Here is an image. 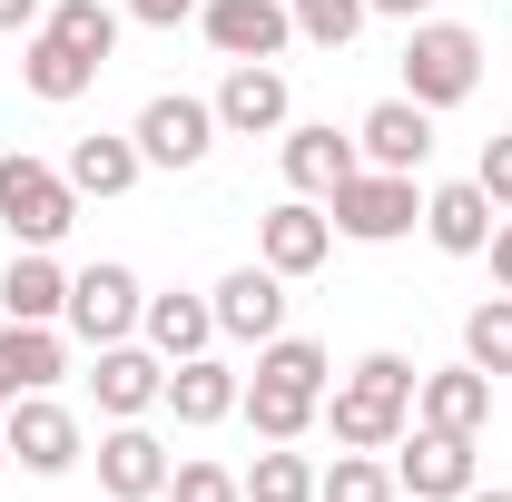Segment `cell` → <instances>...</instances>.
<instances>
[{
    "label": "cell",
    "mask_w": 512,
    "mask_h": 502,
    "mask_svg": "<svg viewBox=\"0 0 512 502\" xmlns=\"http://www.w3.org/2000/svg\"><path fill=\"white\" fill-rule=\"evenodd\" d=\"M414 384H424V365L394 355V345L355 355L345 375L325 384V424H335V443H345V453H394L404 424H414Z\"/></svg>",
    "instance_id": "1"
},
{
    "label": "cell",
    "mask_w": 512,
    "mask_h": 502,
    "mask_svg": "<svg viewBox=\"0 0 512 502\" xmlns=\"http://www.w3.org/2000/svg\"><path fill=\"white\" fill-rule=\"evenodd\" d=\"M69 227H79V188H69V168L10 148V158H0V237H10V247H60Z\"/></svg>",
    "instance_id": "2"
},
{
    "label": "cell",
    "mask_w": 512,
    "mask_h": 502,
    "mask_svg": "<svg viewBox=\"0 0 512 502\" xmlns=\"http://www.w3.org/2000/svg\"><path fill=\"white\" fill-rule=\"evenodd\" d=\"M473 89H483V30H463V20H414V30H404V99H424V109L444 119Z\"/></svg>",
    "instance_id": "3"
},
{
    "label": "cell",
    "mask_w": 512,
    "mask_h": 502,
    "mask_svg": "<svg viewBox=\"0 0 512 502\" xmlns=\"http://www.w3.org/2000/svg\"><path fill=\"white\" fill-rule=\"evenodd\" d=\"M325 217H335V237H355V247H394V237L424 227V188L394 178V168H355L345 188L325 197Z\"/></svg>",
    "instance_id": "4"
},
{
    "label": "cell",
    "mask_w": 512,
    "mask_h": 502,
    "mask_svg": "<svg viewBox=\"0 0 512 502\" xmlns=\"http://www.w3.org/2000/svg\"><path fill=\"white\" fill-rule=\"evenodd\" d=\"M473 443H483V434H444V424H404V443L384 453V463H394V493H404V502H463L473 483H483Z\"/></svg>",
    "instance_id": "5"
},
{
    "label": "cell",
    "mask_w": 512,
    "mask_h": 502,
    "mask_svg": "<svg viewBox=\"0 0 512 502\" xmlns=\"http://www.w3.org/2000/svg\"><path fill=\"white\" fill-rule=\"evenodd\" d=\"M0 443H10V473H40V483H60L69 463L89 453V434H79V414H69L60 394H10Z\"/></svg>",
    "instance_id": "6"
},
{
    "label": "cell",
    "mask_w": 512,
    "mask_h": 502,
    "mask_svg": "<svg viewBox=\"0 0 512 502\" xmlns=\"http://www.w3.org/2000/svg\"><path fill=\"white\" fill-rule=\"evenodd\" d=\"M138 306H148V286L128 276L119 256H99V266H79L69 276V345H128L138 335Z\"/></svg>",
    "instance_id": "7"
},
{
    "label": "cell",
    "mask_w": 512,
    "mask_h": 502,
    "mask_svg": "<svg viewBox=\"0 0 512 502\" xmlns=\"http://www.w3.org/2000/svg\"><path fill=\"white\" fill-rule=\"evenodd\" d=\"M128 138H138V158L148 168H197L227 128H217V99H188V89H158L138 119H128Z\"/></svg>",
    "instance_id": "8"
},
{
    "label": "cell",
    "mask_w": 512,
    "mask_h": 502,
    "mask_svg": "<svg viewBox=\"0 0 512 502\" xmlns=\"http://www.w3.org/2000/svg\"><path fill=\"white\" fill-rule=\"evenodd\" d=\"M158 394H168V355H158L148 335H128V345H89V404H99L109 424L158 414Z\"/></svg>",
    "instance_id": "9"
},
{
    "label": "cell",
    "mask_w": 512,
    "mask_h": 502,
    "mask_svg": "<svg viewBox=\"0 0 512 502\" xmlns=\"http://www.w3.org/2000/svg\"><path fill=\"white\" fill-rule=\"evenodd\" d=\"M207 306H217V345H276L286 335V276L256 256V266H227L217 286H207Z\"/></svg>",
    "instance_id": "10"
},
{
    "label": "cell",
    "mask_w": 512,
    "mask_h": 502,
    "mask_svg": "<svg viewBox=\"0 0 512 502\" xmlns=\"http://www.w3.org/2000/svg\"><path fill=\"white\" fill-rule=\"evenodd\" d=\"M276 168H286L296 197H335L365 168V148H355V128H335V119H286L276 128Z\"/></svg>",
    "instance_id": "11"
},
{
    "label": "cell",
    "mask_w": 512,
    "mask_h": 502,
    "mask_svg": "<svg viewBox=\"0 0 512 502\" xmlns=\"http://www.w3.org/2000/svg\"><path fill=\"white\" fill-rule=\"evenodd\" d=\"M256 256H266L286 286H296V276H316L325 256H335V217H325V197H296V188H286L266 217H256Z\"/></svg>",
    "instance_id": "12"
},
{
    "label": "cell",
    "mask_w": 512,
    "mask_h": 502,
    "mask_svg": "<svg viewBox=\"0 0 512 502\" xmlns=\"http://www.w3.org/2000/svg\"><path fill=\"white\" fill-rule=\"evenodd\" d=\"M197 30H207L217 60H286L296 50L286 0H197Z\"/></svg>",
    "instance_id": "13"
},
{
    "label": "cell",
    "mask_w": 512,
    "mask_h": 502,
    "mask_svg": "<svg viewBox=\"0 0 512 502\" xmlns=\"http://www.w3.org/2000/svg\"><path fill=\"white\" fill-rule=\"evenodd\" d=\"M286 119H296L286 69L276 60H227V79H217V128H227V138H276Z\"/></svg>",
    "instance_id": "14"
},
{
    "label": "cell",
    "mask_w": 512,
    "mask_h": 502,
    "mask_svg": "<svg viewBox=\"0 0 512 502\" xmlns=\"http://www.w3.org/2000/svg\"><path fill=\"white\" fill-rule=\"evenodd\" d=\"M355 148H365V168H394V178H424V158H434V109L424 99H375L365 119H355Z\"/></svg>",
    "instance_id": "15"
},
{
    "label": "cell",
    "mask_w": 512,
    "mask_h": 502,
    "mask_svg": "<svg viewBox=\"0 0 512 502\" xmlns=\"http://www.w3.org/2000/svg\"><path fill=\"white\" fill-rule=\"evenodd\" d=\"M168 463H178V453L148 434V414H138V424H109V434H99V493L109 502H158L168 493Z\"/></svg>",
    "instance_id": "16"
},
{
    "label": "cell",
    "mask_w": 512,
    "mask_h": 502,
    "mask_svg": "<svg viewBox=\"0 0 512 502\" xmlns=\"http://www.w3.org/2000/svg\"><path fill=\"white\" fill-rule=\"evenodd\" d=\"M237 394H247V375L207 345V355H188V365H168V394H158V404H168L188 434H207V424H227V414H237Z\"/></svg>",
    "instance_id": "17"
},
{
    "label": "cell",
    "mask_w": 512,
    "mask_h": 502,
    "mask_svg": "<svg viewBox=\"0 0 512 502\" xmlns=\"http://www.w3.org/2000/svg\"><path fill=\"white\" fill-rule=\"evenodd\" d=\"M0 315L10 325H60L69 315V266L50 247H10V266H0Z\"/></svg>",
    "instance_id": "18"
},
{
    "label": "cell",
    "mask_w": 512,
    "mask_h": 502,
    "mask_svg": "<svg viewBox=\"0 0 512 502\" xmlns=\"http://www.w3.org/2000/svg\"><path fill=\"white\" fill-rule=\"evenodd\" d=\"M414 424L483 434V424H493V375H483V365H434V375L414 384Z\"/></svg>",
    "instance_id": "19"
},
{
    "label": "cell",
    "mask_w": 512,
    "mask_h": 502,
    "mask_svg": "<svg viewBox=\"0 0 512 502\" xmlns=\"http://www.w3.org/2000/svg\"><path fill=\"white\" fill-rule=\"evenodd\" d=\"M493 227H503V217H493V197L473 188V178L424 188V237H434L444 256H483V247H493Z\"/></svg>",
    "instance_id": "20"
},
{
    "label": "cell",
    "mask_w": 512,
    "mask_h": 502,
    "mask_svg": "<svg viewBox=\"0 0 512 502\" xmlns=\"http://www.w3.org/2000/svg\"><path fill=\"white\" fill-rule=\"evenodd\" d=\"M69 188L79 197H128L138 178H148V158H138V138L128 128H89V138H69Z\"/></svg>",
    "instance_id": "21"
},
{
    "label": "cell",
    "mask_w": 512,
    "mask_h": 502,
    "mask_svg": "<svg viewBox=\"0 0 512 502\" xmlns=\"http://www.w3.org/2000/svg\"><path fill=\"white\" fill-rule=\"evenodd\" d=\"M138 335H148L168 365H188V355H207V345H217V306H207V296H188V286H168V296H148V306H138Z\"/></svg>",
    "instance_id": "22"
},
{
    "label": "cell",
    "mask_w": 512,
    "mask_h": 502,
    "mask_svg": "<svg viewBox=\"0 0 512 502\" xmlns=\"http://www.w3.org/2000/svg\"><path fill=\"white\" fill-rule=\"evenodd\" d=\"M0 375H10V394H60L69 325H0Z\"/></svg>",
    "instance_id": "23"
},
{
    "label": "cell",
    "mask_w": 512,
    "mask_h": 502,
    "mask_svg": "<svg viewBox=\"0 0 512 502\" xmlns=\"http://www.w3.org/2000/svg\"><path fill=\"white\" fill-rule=\"evenodd\" d=\"M20 89H30V99H50V109H69V99H89V89H99V60H79L69 40L30 30V40H20Z\"/></svg>",
    "instance_id": "24"
},
{
    "label": "cell",
    "mask_w": 512,
    "mask_h": 502,
    "mask_svg": "<svg viewBox=\"0 0 512 502\" xmlns=\"http://www.w3.org/2000/svg\"><path fill=\"white\" fill-rule=\"evenodd\" d=\"M237 414L256 424V443H306V434H316V414H325V394H296V384H266V375H247Z\"/></svg>",
    "instance_id": "25"
},
{
    "label": "cell",
    "mask_w": 512,
    "mask_h": 502,
    "mask_svg": "<svg viewBox=\"0 0 512 502\" xmlns=\"http://www.w3.org/2000/svg\"><path fill=\"white\" fill-rule=\"evenodd\" d=\"M40 30H50V40H69V50H79V60H119V30H128V10L119 0H50V20H40Z\"/></svg>",
    "instance_id": "26"
},
{
    "label": "cell",
    "mask_w": 512,
    "mask_h": 502,
    "mask_svg": "<svg viewBox=\"0 0 512 502\" xmlns=\"http://www.w3.org/2000/svg\"><path fill=\"white\" fill-rule=\"evenodd\" d=\"M237 483H247V502H316V463H306L296 443H266Z\"/></svg>",
    "instance_id": "27"
},
{
    "label": "cell",
    "mask_w": 512,
    "mask_h": 502,
    "mask_svg": "<svg viewBox=\"0 0 512 502\" xmlns=\"http://www.w3.org/2000/svg\"><path fill=\"white\" fill-rule=\"evenodd\" d=\"M316 502H404V493H394V463L384 453H335L316 473Z\"/></svg>",
    "instance_id": "28"
},
{
    "label": "cell",
    "mask_w": 512,
    "mask_h": 502,
    "mask_svg": "<svg viewBox=\"0 0 512 502\" xmlns=\"http://www.w3.org/2000/svg\"><path fill=\"white\" fill-rule=\"evenodd\" d=\"M256 375H266V384H296V394H325L335 355H325L316 335H276V345H256Z\"/></svg>",
    "instance_id": "29"
},
{
    "label": "cell",
    "mask_w": 512,
    "mask_h": 502,
    "mask_svg": "<svg viewBox=\"0 0 512 502\" xmlns=\"http://www.w3.org/2000/svg\"><path fill=\"white\" fill-rule=\"evenodd\" d=\"M463 365H483L493 384L512 375V296H483V306L463 315Z\"/></svg>",
    "instance_id": "30"
},
{
    "label": "cell",
    "mask_w": 512,
    "mask_h": 502,
    "mask_svg": "<svg viewBox=\"0 0 512 502\" xmlns=\"http://www.w3.org/2000/svg\"><path fill=\"white\" fill-rule=\"evenodd\" d=\"M286 20H296V40H316V50H345L375 10L365 0H286Z\"/></svg>",
    "instance_id": "31"
},
{
    "label": "cell",
    "mask_w": 512,
    "mask_h": 502,
    "mask_svg": "<svg viewBox=\"0 0 512 502\" xmlns=\"http://www.w3.org/2000/svg\"><path fill=\"white\" fill-rule=\"evenodd\" d=\"M168 502H247V483H237V463L188 453V463H168Z\"/></svg>",
    "instance_id": "32"
},
{
    "label": "cell",
    "mask_w": 512,
    "mask_h": 502,
    "mask_svg": "<svg viewBox=\"0 0 512 502\" xmlns=\"http://www.w3.org/2000/svg\"><path fill=\"white\" fill-rule=\"evenodd\" d=\"M473 188L493 197V217H512V128L483 138V158H473Z\"/></svg>",
    "instance_id": "33"
},
{
    "label": "cell",
    "mask_w": 512,
    "mask_h": 502,
    "mask_svg": "<svg viewBox=\"0 0 512 502\" xmlns=\"http://www.w3.org/2000/svg\"><path fill=\"white\" fill-rule=\"evenodd\" d=\"M138 30H178V20H197V0H119Z\"/></svg>",
    "instance_id": "34"
},
{
    "label": "cell",
    "mask_w": 512,
    "mask_h": 502,
    "mask_svg": "<svg viewBox=\"0 0 512 502\" xmlns=\"http://www.w3.org/2000/svg\"><path fill=\"white\" fill-rule=\"evenodd\" d=\"M40 20H50V0H0V40H30Z\"/></svg>",
    "instance_id": "35"
},
{
    "label": "cell",
    "mask_w": 512,
    "mask_h": 502,
    "mask_svg": "<svg viewBox=\"0 0 512 502\" xmlns=\"http://www.w3.org/2000/svg\"><path fill=\"white\" fill-rule=\"evenodd\" d=\"M483 256H493V286H503V296H512V217H503V227H493V247H483Z\"/></svg>",
    "instance_id": "36"
},
{
    "label": "cell",
    "mask_w": 512,
    "mask_h": 502,
    "mask_svg": "<svg viewBox=\"0 0 512 502\" xmlns=\"http://www.w3.org/2000/svg\"><path fill=\"white\" fill-rule=\"evenodd\" d=\"M365 10H375V20H404V30H414V20H434V0H365Z\"/></svg>",
    "instance_id": "37"
},
{
    "label": "cell",
    "mask_w": 512,
    "mask_h": 502,
    "mask_svg": "<svg viewBox=\"0 0 512 502\" xmlns=\"http://www.w3.org/2000/svg\"><path fill=\"white\" fill-rule=\"evenodd\" d=\"M463 502H512V483H473V493H463Z\"/></svg>",
    "instance_id": "38"
},
{
    "label": "cell",
    "mask_w": 512,
    "mask_h": 502,
    "mask_svg": "<svg viewBox=\"0 0 512 502\" xmlns=\"http://www.w3.org/2000/svg\"><path fill=\"white\" fill-rule=\"evenodd\" d=\"M0 483H10V443H0Z\"/></svg>",
    "instance_id": "39"
},
{
    "label": "cell",
    "mask_w": 512,
    "mask_h": 502,
    "mask_svg": "<svg viewBox=\"0 0 512 502\" xmlns=\"http://www.w3.org/2000/svg\"><path fill=\"white\" fill-rule=\"evenodd\" d=\"M0 414H10V375H0Z\"/></svg>",
    "instance_id": "40"
}]
</instances>
